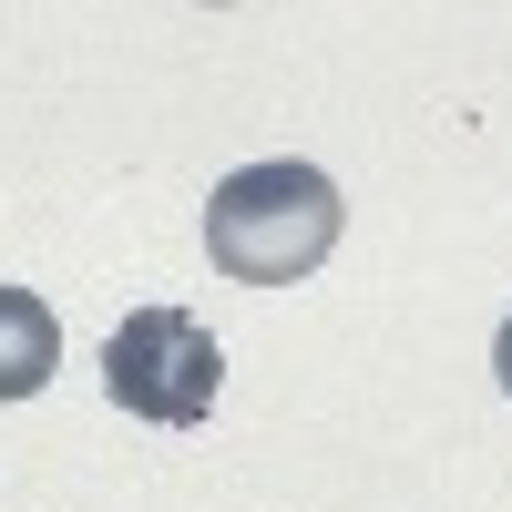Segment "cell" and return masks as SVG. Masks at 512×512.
I'll list each match as a JSON object with an SVG mask.
<instances>
[{
	"label": "cell",
	"mask_w": 512,
	"mask_h": 512,
	"mask_svg": "<svg viewBox=\"0 0 512 512\" xmlns=\"http://www.w3.org/2000/svg\"><path fill=\"white\" fill-rule=\"evenodd\" d=\"M492 379L512 390V318H502V338H492Z\"/></svg>",
	"instance_id": "cell-3"
},
{
	"label": "cell",
	"mask_w": 512,
	"mask_h": 512,
	"mask_svg": "<svg viewBox=\"0 0 512 512\" xmlns=\"http://www.w3.org/2000/svg\"><path fill=\"white\" fill-rule=\"evenodd\" d=\"M338 246V185L318 164H236V175L205 195V256L236 287H297L318 277Z\"/></svg>",
	"instance_id": "cell-1"
},
{
	"label": "cell",
	"mask_w": 512,
	"mask_h": 512,
	"mask_svg": "<svg viewBox=\"0 0 512 512\" xmlns=\"http://www.w3.org/2000/svg\"><path fill=\"white\" fill-rule=\"evenodd\" d=\"M216 379H226V349H216V328L185 318V308H134V318L103 338V390H113V410L164 420V431H185V420L216 410Z\"/></svg>",
	"instance_id": "cell-2"
}]
</instances>
